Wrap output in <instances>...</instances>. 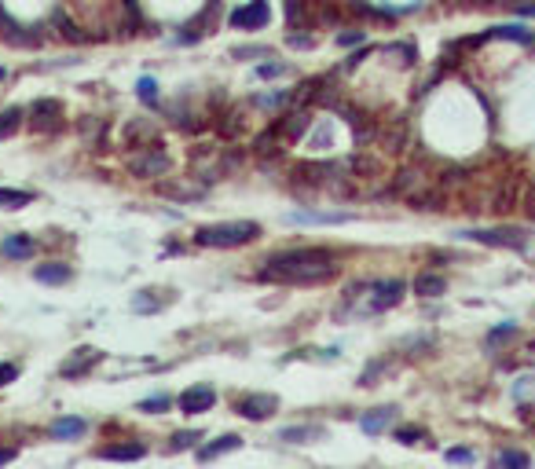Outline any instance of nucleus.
<instances>
[{
    "mask_svg": "<svg viewBox=\"0 0 535 469\" xmlns=\"http://www.w3.org/2000/svg\"><path fill=\"white\" fill-rule=\"evenodd\" d=\"M213 403H216V393L209 385H191L180 393V411L184 414H206L213 411Z\"/></svg>",
    "mask_w": 535,
    "mask_h": 469,
    "instance_id": "9",
    "label": "nucleus"
},
{
    "mask_svg": "<svg viewBox=\"0 0 535 469\" xmlns=\"http://www.w3.org/2000/svg\"><path fill=\"white\" fill-rule=\"evenodd\" d=\"M4 77H8V70H4V67H0V81H4Z\"/></svg>",
    "mask_w": 535,
    "mask_h": 469,
    "instance_id": "41",
    "label": "nucleus"
},
{
    "mask_svg": "<svg viewBox=\"0 0 535 469\" xmlns=\"http://www.w3.org/2000/svg\"><path fill=\"white\" fill-rule=\"evenodd\" d=\"M129 169H132V176H158V173L169 169V154L161 151V143H155V147L147 143V151L136 154V158L129 162Z\"/></svg>",
    "mask_w": 535,
    "mask_h": 469,
    "instance_id": "8",
    "label": "nucleus"
},
{
    "mask_svg": "<svg viewBox=\"0 0 535 469\" xmlns=\"http://www.w3.org/2000/svg\"><path fill=\"white\" fill-rule=\"evenodd\" d=\"M528 462L532 459L525 451H499V454H495V466H528Z\"/></svg>",
    "mask_w": 535,
    "mask_h": 469,
    "instance_id": "25",
    "label": "nucleus"
},
{
    "mask_svg": "<svg viewBox=\"0 0 535 469\" xmlns=\"http://www.w3.org/2000/svg\"><path fill=\"white\" fill-rule=\"evenodd\" d=\"M235 411L242 414V418H249V422H264V418H272V414L279 411V400L272 393H249V396L235 400Z\"/></svg>",
    "mask_w": 535,
    "mask_h": 469,
    "instance_id": "5",
    "label": "nucleus"
},
{
    "mask_svg": "<svg viewBox=\"0 0 535 469\" xmlns=\"http://www.w3.org/2000/svg\"><path fill=\"white\" fill-rule=\"evenodd\" d=\"M30 125L37 133H55V128H62V103L59 99H33Z\"/></svg>",
    "mask_w": 535,
    "mask_h": 469,
    "instance_id": "6",
    "label": "nucleus"
},
{
    "mask_svg": "<svg viewBox=\"0 0 535 469\" xmlns=\"http://www.w3.org/2000/svg\"><path fill=\"white\" fill-rule=\"evenodd\" d=\"M125 139H129V143H132V147H136V143H139V139H147V143H150V128H147L143 121H132L129 128H125Z\"/></svg>",
    "mask_w": 535,
    "mask_h": 469,
    "instance_id": "29",
    "label": "nucleus"
},
{
    "mask_svg": "<svg viewBox=\"0 0 535 469\" xmlns=\"http://www.w3.org/2000/svg\"><path fill=\"white\" fill-rule=\"evenodd\" d=\"M15 377H19V367H15V363H0V389L11 385Z\"/></svg>",
    "mask_w": 535,
    "mask_h": 469,
    "instance_id": "33",
    "label": "nucleus"
},
{
    "mask_svg": "<svg viewBox=\"0 0 535 469\" xmlns=\"http://www.w3.org/2000/svg\"><path fill=\"white\" fill-rule=\"evenodd\" d=\"M308 125H312L308 110H286V114L275 121V133L283 136V139H301L304 133H308Z\"/></svg>",
    "mask_w": 535,
    "mask_h": 469,
    "instance_id": "11",
    "label": "nucleus"
},
{
    "mask_svg": "<svg viewBox=\"0 0 535 469\" xmlns=\"http://www.w3.org/2000/svg\"><path fill=\"white\" fill-rule=\"evenodd\" d=\"M396 440L400 444H418V440H422V429H396Z\"/></svg>",
    "mask_w": 535,
    "mask_h": 469,
    "instance_id": "34",
    "label": "nucleus"
},
{
    "mask_svg": "<svg viewBox=\"0 0 535 469\" xmlns=\"http://www.w3.org/2000/svg\"><path fill=\"white\" fill-rule=\"evenodd\" d=\"M367 290H371V301L360 308V316H374V312L396 308L407 286H403L400 279H385V282H367Z\"/></svg>",
    "mask_w": 535,
    "mask_h": 469,
    "instance_id": "4",
    "label": "nucleus"
},
{
    "mask_svg": "<svg viewBox=\"0 0 535 469\" xmlns=\"http://www.w3.org/2000/svg\"><path fill=\"white\" fill-rule=\"evenodd\" d=\"M33 279H37V282H52V286H59V282L70 279V268L62 264V260H48V264H41V268L33 271Z\"/></svg>",
    "mask_w": 535,
    "mask_h": 469,
    "instance_id": "18",
    "label": "nucleus"
},
{
    "mask_svg": "<svg viewBox=\"0 0 535 469\" xmlns=\"http://www.w3.org/2000/svg\"><path fill=\"white\" fill-rule=\"evenodd\" d=\"M195 440H202V433H195V429H187V433H176L173 444H169V451H187V447H195Z\"/></svg>",
    "mask_w": 535,
    "mask_h": 469,
    "instance_id": "27",
    "label": "nucleus"
},
{
    "mask_svg": "<svg viewBox=\"0 0 535 469\" xmlns=\"http://www.w3.org/2000/svg\"><path fill=\"white\" fill-rule=\"evenodd\" d=\"M169 407V396H150V400H139V411L143 414H161Z\"/></svg>",
    "mask_w": 535,
    "mask_h": 469,
    "instance_id": "30",
    "label": "nucleus"
},
{
    "mask_svg": "<svg viewBox=\"0 0 535 469\" xmlns=\"http://www.w3.org/2000/svg\"><path fill=\"white\" fill-rule=\"evenodd\" d=\"M363 41V30H356V33H341V44H360Z\"/></svg>",
    "mask_w": 535,
    "mask_h": 469,
    "instance_id": "37",
    "label": "nucleus"
},
{
    "mask_svg": "<svg viewBox=\"0 0 535 469\" xmlns=\"http://www.w3.org/2000/svg\"><path fill=\"white\" fill-rule=\"evenodd\" d=\"M444 290H448V282H444L440 275H418L414 279V293L418 297H440Z\"/></svg>",
    "mask_w": 535,
    "mask_h": 469,
    "instance_id": "20",
    "label": "nucleus"
},
{
    "mask_svg": "<svg viewBox=\"0 0 535 469\" xmlns=\"http://www.w3.org/2000/svg\"><path fill=\"white\" fill-rule=\"evenodd\" d=\"M96 363H103V352L92 348V345H81V348L70 352V359H62L59 374H62V377H85L88 370L96 367Z\"/></svg>",
    "mask_w": 535,
    "mask_h": 469,
    "instance_id": "7",
    "label": "nucleus"
},
{
    "mask_svg": "<svg viewBox=\"0 0 535 469\" xmlns=\"http://www.w3.org/2000/svg\"><path fill=\"white\" fill-rule=\"evenodd\" d=\"M477 8H491V4H499V0H473Z\"/></svg>",
    "mask_w": 535,
    "mask_h": 469,
    "instance_id": "40",
    "label": "nucleus"
},
{
    "mask_svg": "<svg viewBox=\"0 0 535 469\" xmlns=\"http://www.w3.org/2000/svg\"><path fill=\"white\" fill-rule=\"evenodd\" d=\"M235 447H242V436H238V433H224V436H216L213 444L198 447L195 454H198V462H209V459H220V454L235 451Z\"/></svg>",
    "mask_w": 535,
    "mask_h": 469,
    "instance_id": "13",
    "label": "nucleus"
},
{
    "mask_svg": "<svg viewBox=\"0 0 535 469\" xmlns=\"http://www.w3.org/2000/svg\"><path fill=\"white\" fill-rule=\"evenodd\" d=\"M55 26H59V37H67V41H88V37L85 33H78V26H73V22H67V19H62V15H55Z\"/></svg>",
    "mask_w": 535,
    "mask_h": 469,
    "instance_id": "28",
    "label": "nucleus"
},
{
    "mask_svg": "<svg viewBox=\"0 0 535 469\" xmlns=\"http://www.w3.org/2000/svg\"><path fill=\"white\" fill-rule=\"evenodd\" d=\"M257 235H261V224H253V220H227V224L198 228L195 242L198 246H213V250H235V246H249Z\"/></svg>",
    "mask_w": 535,
    "mask_h": 469,
    "instance_id": "2",
    "label": "nucleus"
},
{
    "mask_svg": "<svg viewBox=\"0 0 535 469\" xmlns=\"http://www.w3.org/2000/svg\"><path fill=\"white\" fill-rule=\"evenodd\" d=\"M290 224H345L349 216L341 213H290Z\"/></svg>",
    "mask_w": 535,
    "mask_h": 469,
    "instance_id": "19",
    "label": "nucleus"
},
{
    "mask_svg": "<svg viewBox=\"0 0 535 469\" xmlns=\"http://www.w3.org/2000/svg\"><path fill=\"white\" fill-rule=\"evenodd\" d=\"M462 239L480 246H506V250H525L528 246V235L517 228H473V231H462Z\"/></svg>",
    "mask_w": 535,
    "mask_h": 469,
    "instance_id": "3",
    "label": "nucleus"
},
{
    "mask_svg": "<svg viewBox=\"0 0 535 469\" xmlns=\"http://www.w3.org/2000/svg\"><path fill=\"white\" fill-rule=\"evenodd\" d=\"M103 459L136 462V459H143V447H139V444H118V447H103Z\"/></svg>",
    "mask_w": 535,
    "mask_h": 469,
    "instance_id": "23",
    "label": "nucleus"
},
{
    "mask_svg": "<svg viewBox=\"0 0 535 469\" xmlns=\"http://www.w3.org/2000/svg\"><path fill=\"white\" fill-rule=\"evenodd\" d=\"M136 96L143 99V103H155V99H158V85H155V77H139Z\"/></svg>",
    "mask_w": 535,
    "mask_h": 469,
    "instance_id": "26",
    "label": "nucleus"
},
{
    "mask_svg": "<svg viewBox=\"0 0 535 469\" xmlns=\"http://www.w3.org/2000/svg\"><path fill=\"white\" fill-rule=\"evenodd\" d=\"M19 125H22V110H19V107H8L4 114H0V139L11 136Z\"/></svg>",
    "mask_w": 535,
    "mask_h": 469,
    "instance_id": "24",
    "label": "nucleus"
},
{
    "mask_svg": "<svg viewBox=\"0 0 535 469\" xmlns=\"http://www.w3.org/2000/svg\"><path fill=\"white\" fill-rule=\"evenodd\" d=\"M33 250H37L33 235H8V239L0 242V253H4V257H15V260L33 257Z\"/></svg>",
    "mask_w": 535,
    "mask_h": 469,
    "instance_id": "14",
    "label": "nucleus"
},
{
    "mask_svg": "<svg viewBox=\"0 0 535 469\" xmlns=\"http://www.w3.org/2000/svg\"><path fill=\"white\" fill-rule=\"evenodd\" d=\"M444 459H448V462H473V459H477V454H473V451H469V447H451L448 454H444Z\"/></svg>",
    "mask_w": 535,
    "mask_h": 469,
    "instance_id": "32",
    "label": "nucleus"
},
{
    "mask_svg": "<svg viewBox=\"0 0 535 469\" xmlns=\"http://www.w3.org/2000/svg\"><path fill=\"white\" fill-rule=\"evenodd\" d=\"M11 459H15V451H8V447L0 451V466H4V462H11Z\"/></svg>",
    "mask_w": 535,
    "mask_h": 469,
    "instance_id": "39",
    "label": "nucleus"
},
{
    "mask_svg": "<svg viewBox=\"0 0 535 469\" xmlns=\"http://www.w3.org/2000/svg\"><path fill=\"white\" fill-rule=\"evenodd\" d=\"M488 37H502V41H517V44H532L535 41L532 30H525V26H495Z\"/></svg>",
    "mask_w": 535,
    "mask_h": 469,
    "instance_id": "21",
    "label": "nucleus"
},
{
    "mask_svg": "<svg viewBox=\"0 0 535 469\" xmlns=\"http://www.w3.org/2000/svg\"><path fill=\"white\" fill-rule=\"evenodd\" d=\"M0 33H4V41H8V44H19V48H33V44H41V37H37L30 26L11 22L4 11H0Z\"/></svg>",
    "mask_w": 535,
    "mask_h": 469,
    "instance_id": "12",
    "label": "nucleus"
},
{
    "mask_svg": "<svg viewBox=\"0 0 535 469\" xmlns=\"http://www.w3.org/2000/svg\"><path fill=\"white\" fill-rule=\"evenodd\" d=\"M392 422H396V407H378V411H367L360 418L363 433H385Z\"/></svg>",
    "mask_w": 535,
    "mask_h": 469,
    "instance_id": "15",
    "label": "nucleus"
},
{
    "mask_svg": "<svg viewBox=\"0 0 535 469\" xmlns=\"http://www.w3.org/2000/svg\"><path fill=\"white\" fill-rule=\"evenodd\" d=\"M286 15H290V22H301L304 4H301V0H286Z\"/></svg>",
    "mask_w": 535,
    "mask_h": 469,
    "instance_id": "36",
    "label": "nucleus"
},
{
    "mask_svg": "<svg viewBox=\"0 0 535 469\" xmlns=\"http://www.w3.org/2000/svg\"><path fill=\"white\" fill-rule=\"evenodd\" d=\"M334 275V253L330 250H286L264 260V268L257 271L261 282H283V286H312V282H326Z\"/></svg>",
    "mask_w": 535,
    "mask_h": 469,
    "instance_id": "1",
    "label": "nucleus"
},
{
    "mask_svg": "<svg viewBox=\"0 0 535 469\" xmlns=\"http://www.w3.org/2000/svg\"><path fill=\"white\" fill-rule=\"evenodd\" d=\"M283 70H286L283 62H264V67H257V77H279Z\"/></svg>",
    "mask_w": 535,
    "mask_h": 469,
    "instance_id": "35",
    "label": "nucleus"
},
{
    "mask_svg": "<svg viewBox=\"0 0 535 469\" xmlns=\"http://www.w3.org/2000/svg\"><path fill=\"white\" fill-rule=\"evenodd\" d=\"M290 44H294V48H312V37H290Z\"/></svg>",
    "mask_w": 535,
    "mask_h": 469,
    "instance_id": "38",
    "label": "nucleus"
},
{
    "mask_svg": "<svg viewBox=\"0 0 535 469\" xmlns=\"http://www.w3.org/2000/svg\"><path fill=\"white\" fill-rule=\"evenodd\" d=\"M279 440H286V444H312V440H323V429L319 425H290L279 433Z\"/></svg>",
    "mask_w": 535,
    "mask_h": 469,
    "instance_id": "16",
    "label": "nucleus"
},
{
    "mask_svg": "<svg viewBox=\"0 0 535 469\" xmlns=\"http://www.w3.org/2000/svg\"><path fill=\"white\" fill-rule=\"evenodd\" d=\"M268 22V0H249L246 8L231 11V26L235 30H261Z\"/></svg>",
    "mask_w": 535,
    "mask_h": 469,
    "instance_id": "10",
    "label": "nucleus"
},
{
    "mask_svg": "<svg viewBox=\"0 0 535 469\" xmlns=\"http://www.w3.org/2000/svg\"><path fill=\"white\" fill-rule=\"evenodd\" d=\"M33 194L30 191H15V187H0V210H22L30 205Z\"/></svg>",
    "mask_w": 535,
    "mask_h": 469,
    "instance_id": "22",
    "label": "nucleus"
},
{
    "mask_svg": "<svg viewBox=\"0 0 535 469\" xmlns=\"http://www.w3.org/2000/svg\"><path fill=\"white\" fill-rule=\"evenodd\" d=\"M85 418H59V422H52V429H48V436L52 440H78L81 433H85Z\"/></svg>",
    "mask_w": 535,
    "mask_h": 469,
    "instance_id": "17",
    "label": "nucleus"
},
{
    "mask_svg": "<svg viewBox=\"0 0 535 469\" xmlns=\"http://www.w3.org/2000/svg\"><path fill=\"white\" fill-rule=\"evenodd\" d=\"M275 139H279V133H264V136H257V154H279Z\"/></svg>",
    "mask_w": 535,
    "mask_h": 469,
    "instance_id": "31",
    "label": "nucleus"
}]
</instances>
